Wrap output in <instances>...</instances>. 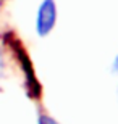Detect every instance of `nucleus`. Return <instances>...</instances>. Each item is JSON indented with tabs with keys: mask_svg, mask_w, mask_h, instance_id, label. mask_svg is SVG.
Listing matches in <instances>:
<instances>
[{
	"mask_svg": "<svg viewBox=\"0 0 118 124\" xmlns=\"http://www.w3.org/2000/svg\"><path fill=\"white\" fill-rule=\"evenodd\" d=\"M57 23V3L55 0H42L36 15V32L39 37L49 36Z\"/></svg>",
	"mask_w": 118,
	"mask_h": 124,
	"instance_id": "1",
	"label": "nucleus"
},
{
	"mask_svg": "<svg viewBox=\"0 0 118 124\" xmlns=\"http://www.w3.org/2000/svg\"><path fill=\"white\" fill-rule=\"evenodd\" d=\"M37 124H60V123L55 121L54 118H50L49 115H41L39 119H37Z\"/></svg>",
	"mask_w": 118,
	"mask_h": 124,
	"instance_id": "2",
	"label": "nucleus"
},
{
	"mask_svg": "<svg viewBox=\"0 0 118 124\" xmlns=\"http://www.w3.org/2000/svg\"><path fill=\"white\" fill-rule=\"evenodd\" d=\"M5 71H7V63H5V55H3V50L0 48V79H3V76H5Z\"/></svg>",
	"mask_w": 118,
	"mask_h": 124,
	"instance_id": "3",
	"label": "nucleus"
},
{
	"mask_svg": "<svg viewBox=\"0 0 118 124\" xmlns=\"http://www.w3.org/2000/svg\"><path fill=\"white\" fill-rule=\"evenodd\" d=\"M112 69H113V73H118V55L115 56V60H113V64H112Z\"/></svg>",
	"mask_w": 118,
	"mask_h": 124,
	"instance_id": "4",
	"label": "nucleus"
},
{
	"mask_svg": "<svg viewBox=\"0 0 118 124\" xmlns=\"http://www.w3.org/2000/svg\"><path fill=\"white\" fill-rule=\"evenodd\" d=\"M3 2H5V0H0V5H2V3H3Z\"/></svg>",
	"mask_w": 118,
	"mask_h": 124,
	"instance_id": "5",
	"label": "nucleus"
}]
</instances>
